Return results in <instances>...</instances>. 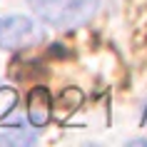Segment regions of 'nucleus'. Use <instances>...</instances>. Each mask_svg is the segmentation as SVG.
I'll use <instances>...</instances> for the list:
<instances>
[{
  "mask_svg": "<svg viewBox=\"0 0 147 147\" xmlns=\"http://www.w3.org/2000/svg\"><path fill=\"white\" fill-rule=\"evenodd\" d=\"M40 38V32L35 30L30 18L25 15H13L0 20V47L5 50H18V47H25L35 42Z\"/></svg>",
  "mask_w": 147,
  "mask_h": 147,
  "instance_id": "2",
  "label": "nucleus"
},
{
  "mask_svg": "<svg viewBox=\"0 0 147 147\" xmlns=\"http://www.w3.org/2000/svg\"><path fill=\"white\" fill-rule=\"evenodd\" d=\"M28 117L35 127H42V125L50 122L53 100H50V92L45 87H32L30 90V95H28Z\"/></svg>",
  "mask_w": 147,
  "mask_h": 147,
  "instance_id": "3",
  "label": "nucleus"
},
{
  "mask_svg": "<svg viewBox=\"0 0 147 147\" xmlns=\"http://www.w3.org/2000/svg\"><path fill=\"white\" fill-rule=\"evenodd\" d=\"M32 142H35V135L23 132V130L8 132V135H0V145H32Z\"/></svg>",
  "mask_w": 147,
  "mask_h": 147,
  "instance_id": "4",
  "label": "nucleus"
},
{
  "mask_svg": "<svg viewBox=\"0 0 147 147\" xmlns=\"http://www.w3.org/2000/svg\"><path fill=\"white\" fill-rule=\"evenodd\" d=\"M32 10L57 30H75L95 15L100 0H30Z\"/></svg>",
  "mask_w": 147,
  "mask_h": 147,
  "instance_id": "1",
  "label": "nucleus"
},
{
  "mask_svg": "<svg viewBox=\"0 0 147 147\" xmlns=\"http://www.w3.org/2000/svg\"><path fill=\"white\" fill-rule=\"evenodd\" d=\"M142 120H147V112H145V117H142Z\"/></svg>",
  "mask_w": 147,
  "mask_h": 147,
  "instance_id": "5",
  "label": "nucleus"
}]
</instances>
